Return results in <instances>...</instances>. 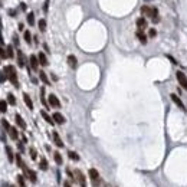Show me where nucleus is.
Returning a JSON list of instances; mask_svg holds the SVG:
<instances>
[{
  "label": "nucleus",
  "instance_id": "1",
  "mask_svg": "<svg viewBox=\"0 0 187 187\" xmlns=\"http://www.w3.org/2000/svg\"><path fill=\"white\" fill-rule=\"evenodd\" d=\"M5 73H6L7 79L12 82L16 88L19 86V81H17V73H16V69H14V66L13 65H7V66H5Z\"/></svg>",
  "mask_w": 187,
  "mask_h": 187
},
{
  "label": "nucleus",
  "instance_id": "2",
  "mask_svg": "<svg viewBox=\"0 0 187 187\" xmlns=\"http://www.w3.org/2000/svg\"><path fill=\"white\" fill-rule=\"evenodd\" d=\"M141 13L142 14H145V16H150L154 23L158 22V12H157V9L155 7H148V6H142L141 7Z\"/></svg>",
  "mask_w": 187,
  "mask_h": 187
},
{
  "label": "nucleus",
  "instance_id": "3",
  "mask_svg": "<svg viewBox=\"0 0 187 187\" xmlns=\"http://www.w3.org/2000/svg\"><path fill=\"white\" fill-rule=\"evenodd\" d=\"M23 170V174H25V177L27 179V180H30L32 183H36L38 181V177H36V173L33 171V170H30V168H27L25 166V167L22 168Z\"/></svg>",
  "mask_w": 187,
  "mask_h": 187
},
{
  "label": "nucleus",
  "instance_id": "4",
  "mask_svg": "<svg viewBox=\"0 0 187 187\" xmlns=\"http://www.w3.org/2000/svg\"><path fill=\"white\" fill-rule=\"evenodd\" d=\"M89 177H91V181H92V187H99V173L95 168H91L89 170Z\"/></svg>",
  "mask_w": 187,
  "mask_h": 187
},
{
  "label": "nucleus",
  "instance_id": "5",
  "mask_svg": "<svg viewBox=\"0 0 187 187\" xmlns=\"http://www.w3.org/2000/svg\"><path fill=\"white\" fill-rule=\"evenodd\" d=\"M75 179H76V181L79 183V186L81 187H86V181H85V176L84 173L81 171V170H75Z\"/></svg>",
  "mask_w": 187,
  "mask_h": 187
},
{
  "label": "nucleus",
  "instance_id": "6",
  "mask_svg": "<svg viewBox=\"0 0 187 187\" xmlns=\"http://www.w3.org/2000/svg\"><path fill=\"white\" fill-rule=\"evenodd\" d=\"M176 76H177V81H179V84H180L181 86H183V88L187 91V76H186V75H184L183 72L179 71L177 73H176Z\"/></svg>",
  "mask_w": 187,
  "mask_h": 187
},
{
  "label": "nucleus",
  "instance_id": "7",
  "mask_svg": "<svg viewBox=\"0 0 187 187\" xmlns=\"http://www.w3.org/2000/svg\"><path fill=\"white\" fill-rule=\"evenodd\" d=\"M48 99H49V105H51V107H53V108H59V107H61V102H59V99L56 95L51 94Z\"/></svg>",
  "mask_w": 187,
  "mask_h": 187
},
{
  "label": "nucleus",
  "instance_id": "8",
  "mask_svg": "<svg viewBox=\"0 0 187 187\" xmlns=\"http://www.w3.org/2000/svg\"><path fill=\"white\" fill-rule=\"evenodd\" d=\"M29 61H30V68H32L33 71H38V69H39V59H38V56L30 55Z\"/></svg>",
  "mask_w": 187,
  "mask_h": 187
},
{
  "label": "nucleus",
  "instance_id": "9",
  "mask_svg": "<svg viewBox=\"0 0 187 187\" xmlns=\"http://www.w3.org/2000/svg\"><path fill=\"white\" fill-rule=\"evenodd\" d=\"M52 138H53V141H55V144H56V147H59V148L64 147V141L61 140V137H59V134L56 132V131L52 132Z\"/></svg>",
  "mask_w": 187,
  "mask_h": 187
},
{
  "label": "nucleus",
  "instance_id": "10",
  "mask_svg": "<svg viewBox=\"0 0 187 187\" xmlns=\"http://www.w3.org/2000/svg\"><path fill=\"white\" fill-rule=\"evenodd\" d=\"M52 118H53V121H55L56 124H61V125L65 124V117L62 115L61 112H55V114L52 115Z\"/></svg>",
  "mask_w": 187,
  "mask_h": 187
},
{
  "label": "nucleus",
  "instance_id": "11",
  "mask_svg": "<svg viewBox=\"0 0 187 187\" xmlns=\"http://www.w3.org/2000/svg\"><path fill=\"white\" fill-rule=\"evenodd\" d=\"M14 121H16V124H17L22 129H26V123H25V120L22 118L20 114H16V115H14Z\"/></svg>",
  "mask_w": 187,
  "mask_h": 187
},
{
  "label": "nucleus",
  "instance_id": "12",
  "mask_svg": "<svg viewBox=\"0 0 187 187\" xmlns=\"http://www.w3.org/2000/svg\"><path fill=\"white\" fill-rule=\"evenodd\" d=\"M25 55H23V52L20 51V49H17V65H19L20 68H23V66H25Z\"/></svg>",
  "mask_w": 187,
  "mask_h": 187
},
{
  "label": "nucleus",
  "instance_id": "13",
  "mask_svg": "<svg viewBox=\"0 0 187 187\" xmlns=\"http://www.w3.org/2000/svg\"><path fill=\"white\" fill-rule=\"evenodd\" d=\"M38 59H39V64L42 65V66H48V58H46V55L43 53V52H39V55H38Z\"/></svg>",
  "mask_w": 187,
  "mask_h": 187
},
{
  "label": "nucleus",
  "instance_id": "14",
  "mask_svg": "<svg viewBox=\"0 0 187 187\" xmlns=\"http://www.w3.org/2000/svg\"><path fill=\"white\" fill-rule=\"evenodd\" d=\"M137 27H138V30H144L147 27V20L144 19V17L137 19Z\"/></svg>",
  "mask_w": 187,
  "mask_h": 187
},
{
  "label": "nucleus",
  "instance_id": "15",
  "mask_svg": "<svg viewBox=\"0 0 187 187\" xmlns=\"http://www.w3.org/2000/svg\"><path fill=\"white\" fill-rule=\"evenodd\" d=\"M40 115L43 117V120H45V121H46V123H48V124H51V125H53V124H55V121H53V118H52V117L49 115V114H48L46 111H40Z\"/></svg>",
  "mask_w": 187,
  "mask_h": 187
},
{
  "label": "nucleus",
  "instance_id": "16",
  "mask_svg": "<svg viewBox=\"0 0 187 187\" xmlns=\"http://www.w3.org/2000/svg\"><path fill=\"white\" fill-rule=\"evenodd\" d=\"M171 99H173V102H174L176 105H177V107H180L181 110H184V104L181 102V99H180L179 97H177L176 94H171Z\"/></svg>",
  "mask_w": 187,
  "mask_h": 187
},
{
  "label": "nucleus",
  "instance_id": "17",
  "mask_svg": "<svg viewBox=\"0 0 187 187\" xmlns=\"http://www.w3.org/2000/svg\"><path fill=\"white\" fill-rule=\"evenodd\" d=\"M68 64H69V66H71L72 69H75V68H76V65H78L76 58H75L73 55H69V56H68Z\"/></svg>",
  "mask_w": 187,
  "mask_h": 187
},
{
  "label": "nucleus",
  "instance_id": "18",
  "mask_svg": "<svg viewBox=\"0 0 187 187\" xmlns=\"http://www.w3.org/2000/svg\"><path fill=\"white\" fill-rule=\"evenodd\" d=\"M23 101H25V104L27 105L29 110H33V102H32V99H30V97H29L27 94H23Z\"/></svg>",
  "mask_w": 187,
  "mask_h": 187
},
{
  "label": "nucleus",
  "instance_id": "19",
  "mask_svg": "<svg viewBox=\"0 0 187 187\" xmlns=\"http://www.w3.org/2000/svg\"><path fill=\"white\" fill-rule=\"evenodd\" d=\"M39 78H40V81H42V82H43L45 85H51V81L48 79V75H46L43 71L39 72Z\"/></svg>",
  "mask_w": 187,
  "mask_h": 187
},
{
  "label": "nucleus",
  "instance_id": "20",
  "mask_svg": "<svg viewBox=\"0 0 187 187\" xmlns=\"http://www.w3.org/2000/svg\"><path fill=\"white\" fill-rule=\"evenodd\" d=\"M9 134H10V138H12V140H14V141L19 138V132H17V129L14 128V127H12V128L9 129Z\"/></svg>",
  "mask_w": 187,
  "mask_h": 187
},
{
  "label": "nucleus",
  "instance_id": "21",
  "mask_svg": "<svg viewBox=\"0 0 187 187\" xmlns=\"http://www.w3.org/2000/svg\"><path fill=\"white\" fill-rule=\"evenodd\" d=\"M5 150H6V154H7V160H9L10 163H13V160H14V155H13L12 148H10L9 145H6V147H5Z\"/></svg>",
  "mask_w": 187,
  "mask_h": 187
},
{
  "label": "nucleus",
  "instance_id": "22",
  "mask_svg": "<svg viewBox=\"0 0 187 187\" xmlns=\"http://www.w3.org/2000/svg\"><path fill=\"white\" fill-rule=\"evenodd\" d=\"M137 38L140 39L141 43H147V36L142 33V30H138V32H137Z\"/></svg>",
  "mask_w": 187,
  "mask_h": 187
},
{
  "label": "nucleus",
  "instance_id": "23",
  "mask_svg": "<svg viewBox=\"0 0 187 187\" xmlns=\"http://www.w3.org/2000/svg\"><path fill=\"white\" fill-rule=\"evenodd\" d=\"M53 158H55V163H56L58 166H61V164L64 163V160H62V155L59 154L58 151H56V153H53Z\"/></svg>",
  "mask_w": 187,
  "mask_h": 187
},
{
  "label": "nucleus",
  "instance_id": "24",
  "mask_svg": "<svg viewBox=\"0 0 187 187\" xmlns=\"http://www.w3.org/2000/svg\"><path fill=\"white\" fill-rule=\"evenodd\" d=\"M39 167H40V170H43V171H46V170L49 168V166H48V161H46V158H42V160H40V163H39Z\"/></svg>",
  "mask_w": 187,
  "mask_h": 187
},
{
  "label": "nucleus",
  "instance_id": "25",
  "mask_svg": "<svg viewBox=\"0 0 187 187\" xmlns=\"http://www.w3.org/2000/svg\"><path fill=\"white\" fill-rule=\"evenodd\" d=\"M38 26H39V30H40V32H45L46 30V20L40 19L39 20V23H38Z\"/></svg>",
  "mask_w": 187,
  "mask_h": 187
},
{
  "label": "nucleus",
  "instance_id": "26",
  "mask_svg": "<svg viewBox=\"0 0 187 187\" xmlns=\"http://www.w3.org/2000/svg\"><path fill=\"white\" fill-rule=\"evenodd\" d=\"M6 111H7V102L5 101V99H2V101H0V112L5 114Z\"/></svg>",
  "mask_w": 187,
  "mask_h": 187
},
{
  "label": "nucleus",
  "instance_id": "27",
  "mask_svg": "<svg viewBox=\"0 0 187 187\" xmlns=\"http://www.w3.org/2000/svg\"><path fill=\"white\" fill-rule=\"evenodd\" d=\"M26 17H27V23H29V25H30V26L35 25V14H33L32 12L27 13V16H26Z\"/></svg>",
  "mask_w": 187,
  "mask_h": 187
},
{
  "label": "nucleus",
  "instance_id": "28",
  "mask_svg": "<svg viewBox=\"0 0 187 187\" xmlns=\"http://www.w3.org/2000/svg\"><path fill=\"white\" fill-rule=\"evenodd\" d=\"M14 157H16V163H17V166H19L20 168L25 167V163H23V160H22V155H20V154H16Z\"/></svg>",
  "mask_w": 187,
  "mask_h": 187
},
{
  "label": "nucleus",
  "instance_id": "29",
  "mask_svg": "<svg viewBox=\"0 0 187 187\" xmlns=\"http://www.w3.org/2000/svg\"><path fill=\"white\" fill-rule=\"evenodd\" d=\"M6 52H7V58H13V56H14V52H13V46L12 45L6 46Z\"/></svg>",
  "mask_w": 187,
  "mask_h": 187
},
{
  "label": "nucleus",
  "instance_id": "30",
  "mask_svg": "<svg viewBox=\"0 0 187 187\" xmlns=\"http://www.w3.org/2000/svg\"><path fill=\"white\" fill-rule=\"evenodd\" d=\"M16 180H17V184H19L20 187H27L26 186V183H25V177H23V176H17Z\"/></svg>",
  "mask_w": 187,
  "mask_h": 187
},
{
  "label": "nucleus",
  "instance_id": "31",
  "mask_svg": "<svg viewBox=\"0 0 187 187\" xmlns=\"http://www.w3.org/2000/svg\"><path fill=\"white\" fill-rule=\"evenodd\" d=\"M7 102L10 104V105H16V98H14L13 94H9V95H7Z\"/></svg>",
  "mask_w": 187,
  "mask_h": 187
},
{
  "label": "nucleus",
  "instance_id": "32",
  "mask_svg": "<svg viewBox=\"0 0 187 187\" xmlns=\"http://www.w3.org/2000/svg\"><path fill=\"white\" fill-rule=\"evenodd\" d=\"M68 155H69V158H71V160H73V161H78V160H79V155H78L75 151H69V153H68Z\"/></svg>",
  "mask_w": 187,
  "mask_h": 187
},
{
  "label": "nucleus",
  "instance_id": "33",
  "mask_svg": "<svg viewBox=\"0 0 187 187\" xmlns=\"http://www.w3.org/2000/svg\"><path fill=\"white\" fill-rule=\"evenodd\" d=\"M25 40H26V43H32V35H30V32L29 30H26L25 32Z\"/></svg>",
  "mask_w": 187,
  "mask_h": 187
},
{
  "label": "nucleus",
  "instance_id": "34",
  "mask_svg": "<svg viewBox=\"0 0 187 187\" xmlns=\"http://www.w3.org/2000/svg\"><path fill=\"white\" fill-rule=\"evenodd\" d=\"M40 101H42V104H43L45 107H48V102H46V99H45V88L40 89Z\"/></svg>",
  "mask_w": 187,
  "mask_h": 187
},
{
  "label": "nucleus",
  "instance_id": "35",
  "mask_svg": "<svg viewBox=\"0 0 187 187\" xmlns=\"http://www.w3.org/2000/svg\"><path fill=\"white\" fill-rule=\"evenodd\" d=\"M29 153H30V158H32V160H36V158H38V153H36V150L33 148V147L29 150Z\"/></svg>",
  "mask_w": 187,
  "mask_h": 187
},
{
  "label": "nucleus",
  "instance_id": "36",
  "mask_svg": "<svg viewBox=\"0 0 187 187\" xmlns=\"http://www.w3.org/2000/svg\"><path fill=\"white\" fill-rule=\"evenodd\" d=\"M0 123H2V127H3V128L6 129V131H9V129L12 128V127H10V125H9V123H7L6 120H2V121H0Z\"/></svg>",
  "mask_w": 187,
  "mask_h": 187
},
{
  "label": "nucleus",
  "instance_id": "37",
  "mask_svg": "<svg viewBox=\"0 0 187 187\" xmlns=\"http://www.w3.org/2000/svg\"><path fill=\"white\" fill-rule=\"evenodd\" d=\"M0 58L2 59H6L7 58V52L3 49V48H0Z\"/></svg>",
  "mask_w": 187,
  "mask_h": 187
},
{
  "label": "nucleus",
  "instance_id": "38",
  "mask_svg": "<svg viewBox=\"0 0 187 187\" xmlns=\"http://www.w3.org/2000/svg\"><path fill=\"white\" fill-rule=\"evenodd\" d=\"M6 79H7L6 73H5V72H0V84H2V82H5Z\"/></svg>",
  "mask_w": 187,
  "mask_h": 187
},
{
  "label": "nucleus",
  "instance_id": "39",
  "mask_svg": "<svg viewBox=\"0 0 187 187\" xmlns=\"http://www.w3.org/2000/svg\"><path fill=\"white\" fill-rule=\"evenodd\" d=\"M13 42H14V45L16 46L19 45V38H17V35H13Z\"/></svg>",
  "mask_w": 187,
  "mask_h": 187
},
{
  "label": "nucleus",
  "instance_id": "40",
  "mask_svg": "<svg viewBox=\"0 0 187 187\" xmlns=\"http://www.w3.org/2000/svg\"><path fill=\"white\" fill-rule=\"evenodd\" d=\"M17 147H19L20 153H23V151H25V147H23V142H19V144H17Z\"/></svg>",
  "mask_w": 187,
  "mask_h": 187
},
{
  "label": "nucleus",
  "instance_id": "41",
  "mask_svg": "<svg viewBox=\"0 0 187 187\" xmlns=\"http://www.w3.org/2000/svg\"><path fill=\"white\" fill-rule=\"evenodd\" d=\"M48 7H49V0L45 2V6H43V10H45V12H48Z\"/></svg>",
  "mask_w": 187,
  "mask_h": 187
},
{
  "label": "nucleus",
  "instance_id": "42",
  "mask_svg": "<svg viewBox=\"0 0 187 187\" xmlns=\"http://www.w3.org/2000/svg\"><path fill=\"white\" fill-rule=\"evenodd\" d=\"M150 36H151V38L155 36V29H150Z\"/></svg>",
  "mask_w": 187,
  "mask_h": 187
},
{
  "label": "nucleus",
  "instance_id": "43",
  "mask_svg": "<svg viewBox=\"0 0 187 187\" xmlns=\"http://www.w3.org/2000/svg\"><path fill=\"white\" fill-rule=\"evenodd\" d=\"M3 36H2V25H0V45H3Z\"/></svg>",
  "mask_w": 187,
  "mask_h": 187
},
{
  "label": "nucleus",
  "instance_id": "44",
  "mask_svg": "<svg viewBox=\"0 0 187 187\" xmlns=\"http://www.w3.org/2000/svg\"><path fill=\"white\" fill-rule=\"evenodd\" d=\"M64 187H72V186H71V183H69V181H65V183H64Z\"/></svg>",
  "mask_w": 187,
  "mask_h": 187
},
{
  "label": "nucleus",
  "instance_id": "45",
  "mask_svg": "<svg viewBox=\"0 0 187 187\" xmlns=\"http://www.w3.org/2000/svg\"><path fill=\"white\" fill-rule=\"evenodd\" d=\"M9 14H10L12 17H14V14H16V12H14V10H9Z\"/></svg>",
  "mask_w": 187,
  "mask_h": 187
},
{
  "label": "nucleus",
  "instance_id": "46",
  "mask_svg": "<svg viewBox=\"0 0 187 187\" xmlns=\"http://www.w3.org/2000/svg\"><path fill=\"white\" fill-rule=\"evenodd\" d=\"M20 7H22V10H26V5H25V3H20Z\"/></svg>",
  "mask_w": 187,
  "mask_h": 187
},
{
  "label": "nucleus",
  "instance_id": "47",
  "mask_svg": "<svg viewBox=\"0 0 187 187\" xmlns=\"http://www.w3.org/2000/svg\"><path fill=\"white\" fill-rule=\"evenodd\" d=\"M19 30H23V23H19Z\"/></svg>",
  "mask_w": 187,
  "mask_h": 187
},
{
  "label": "nucleus",
  "instance_id": "48",
  "mask_svg": "<svg viewBox=\"0 0 187 187\" xmlns=\"http://www.w3.org/2000/svg\"><path fill=\"white\" fill-rule=\"evenodd\" d=\"M10 187H16V186H10Z\"/></svg>",
  "mask_w": 187,
  "mask_h": 187
},
{
  "label": "nucleus",
  "instance_id": "49",
  "mask_svg": "<svg viewBox=\"0 0 187 187\" xmlns=\"http://www.w3.org/2000/svg\"><path fill=\"white\" fill-rule=\"evenodd\" d=\"M105 187H108V186H105Z\"/></svg>",
  "mask_w": 187,
  "mask_h": 187
}]
</instances>
